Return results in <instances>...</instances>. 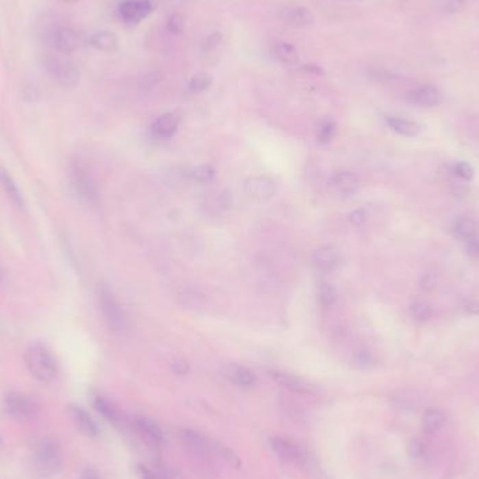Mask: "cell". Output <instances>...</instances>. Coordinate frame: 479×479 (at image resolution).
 I'll return each mask as SVG.
<instances>
[{"instance_id": "12", "label": "cell", "mask_w": 479, "mask_h": 479, "mask_svg": "<svg viewBox=\"0 0 479 479\" xmlns=\"http://www.w3.org/2000/svg\"><path fill=\"white\" fill-rule=\"evenodd\" d=\"M406 100L422 107H436L443 101V94L436 86H422L408 91Z\"/></svg>"}, {"instance_id": "25", "label": "cell", "mask_w": 479, "mask_h": 479, "mask_svg": "<svg viewBox=\"0 0 479 479\" xmlns=\"http://www.w3.org/2000/svg\"><path fill=\"white\" fill-rule=\"evenodd\" d=\"M444 421H445V417L441 410L429 408L422 418V429L425 433H429V434L436 433L443 428Z\"/></svg>"}, {"instance_id": "17", "label": "cell", "mask_w": 479, "mask_h": 479, "mask_svg": "<svg viewBox=\"0 0 479 479\" xmlns=\"http://www.w3.org/2000/svg\"><path fill=\"white\" fill-rule=\"evenodd\" d=\"M245 191L252 198L260 201L269 199L275 195V182L268 177H251L245 182Z\"/></svg>"}, {"instance_id": "30", "label": "cell", "mask_w": 479, "mask_h": 479, "mask_svg": "<svg viewBox=\"0 0 479 479\" xmlns=\"http://www.w3.org/2000/svg\"><path fill=\"white\" fill-rule=\"evenodd\" d=\"M212 449H213V453H216L220 458L229 463L232 467H234V468L240 467L238 456L232 449H229L228 445H223L220 443H212Z\"/></svg>"}, {"instance_id": "44", "label": "cell", "mask_w": 479, "mask_h": 479, "mask_svg": "<svg viewBox=\"0 0 479 479\" xmlns=\"http://www.w3.org/2000/svg\"><path fill=\"white\" fill-rule=\"evenodd\" d=\"M173 370H174L177 374H185V373L188 371V365H186L185 362H182V360L175 362V363L173 365Z\"/></svg>"}, {"instance_id": "4", "label": "cell", "mask_w": 479, "mask_h": 479, "mask_svg": "<svg viewBox=\"0 0 479 479\" xmlns=\"http://www.w3.org/2000/svg\"><path fill=\"white\" fill-rule=\"evenodd\" d=\"M44 69L53 82L65 88H72L79 84V68L69 59L62 58L60 53H47L42 60Z\"/></svg>"}, {"instance_id": "37", "label": "cell", "mask_w": 479, "mask_h": 479, "mask_svg": "<svg viewBox=\"0 0 479 479\" xmlns=\"http://www.w3.org/2000/svg\"><path fill=\"white\" fill-rule=\"evenodd\" d=\"M167 27H169V31L173 34H180L182 28H184V19L181 14L175 13L173 14L170 19H169V23H167Z\"/></svg>"}, {"instance_id": "26", "label": "cell", "mask_w": 479, "mask_h": 479, "mask_svg": "<svg viewBox=\"0 0 479 479\" xmlns=\"http://www.w3.org/2000/svg\"><path fill=\"white\" fill-rule=\"evenodd\" d=\"M453 233L457 240L469 243L475 240V233H476V225L475 221L469 217H463L456 221V225L453 228Z\"/></svg>"}, {"instance_id": "29", "label": "cell", "mask_w": 479, "mask_h": 479, "mask_svg": "<svg viewBox=\"0 0 479 479\" xmlns=\"http://www.w3.org/2000/svg\"><path fill=\"white\" fill-rule=\"evenodd\" d=\"M318 297H319V303H321L324 307H331L336 302L338 295L331 283L321 282L318 286Z\"/></svg>"}, {"instance_id": "24", "label": "cell", "mask_w": 479, "mask_h": 479, "mask_svg": "<svg viewBox=\"0 0 479 479\" xmlns=\"http://www.w3.org/2000/svg\"><path fill=\"white\" fill-rule=\"evenodd\" d=\"M90 45L103 52H114L118 48V38L110 31H100L91 36Z\"/></svg>"}, {"instance_id": "45", "label": "cell", "mask_w": 479, "mask_h": 479, "mask_svg": "<svg viewBox=\"0 0 479 479\" xmlns=\"http://www.w3.org/2000/svg\"><path fill=\"white\" fill-rule=\"evenodd\" d=\"M467 248H468V252L471 254V255H476V257H479V244L475 241V240H472V241H469V243H467Z\"/></svg>"}, {"instance_id": "35", "label": "cell", "mask_w": 479, "mask_h": 479, "mask_svg": "<svg viewBox=\"0 0 479 479\" xmlns=\"http://www.w3.org/2000/svg\"><path fill=\"white\" fill-rule=\"evenodd\" d=\"M453 173H454L458 178H461V180H464V181H471V180L474 178V175H475V170H474L472 166H471L469 163H467V162L456 163L454 167H453Z\"/></svg>"}, {"instance_id": "38", "label": "cell", "mask_w": 479, "mask_h": 479, "mask_svg": "<svg viewBox=\"0 0 479 479\" xmlns=\"http://www.w3.org/2000/svg\"><path fill=\"white\" fill-rule=\"evenodd\" d=\"M467 3H468V0H449V2H447L444 6V10L449 14H454V13L464 10Z\"/></svg>"}, {"instance_id": "23", "label": "cell", "mask_w": 479, "mask_h": 479, "mask_svg": "<svg viewBox=\"0 0 479 479\" xmlns=\"http://www.w3.org/2000/svg\"><path fill=\"white\" fill-rule=\"evenodd\" d=\"M0 185L5 189V193L8 194V197L13 201L14 205H17L19 208L24 206V201H23V195L20 193V189L17 186V184L14 182L13 177L9 174L8 170L0 167Z\"/></svg>"}, {"instance_id": "14", "label": "cell", "mask_w": 479, "mask_h": 479, "mask_svg": "<svg viewBox=\"0 0 479 479\" xmlns=\"http://www.w3.org/2000/svg\"><path fill=\"white\" fill-rule=\"evenodd\" d=\"M93 406L97 410L104 419H107L110 423H112L115 428H122L126 426V418H123L118 408L108 401L106 397L95 394L93 397Z\"/></svg>"}, {"instance_id": "36", "label": "cell", "mask_w": 479, "mask_h": 479, "mask_svg": "<svg viewBox=\"0 0 479 479\" xmlns=\"http://www.w3.org/2000/svg\"><path fill=\"white\" fill-rule=\"evenodd\" d=\"M214 206L217 209H230L232 204H233V199H232V195L230 193H228V191H220V193H217L214 195V201H213Z\"/></svg>"}, {"instance_id": "22", "label": "cell", "mask_w": 479, "mask_h": 479, "mask_svg": "<svg viewBox=\"0 0 479 479\" xmlns=\"http://www.w3.org/2000/svg\"><path fill=\"white\" fill-rule=\"evenodd\" d=\"M387 123L391 127V130L402 136L406 138H413L417 136L421 131H422V125L415 122V121H409L405 118H398V116H391L387 118Z\"/></svg>"}, {"instance_id": "32", "label": "cell", "mask_w": 479, "mask_h": 479, "mask_svg": "<svg viewBox=\"0 0 479 479\" xmlns=\"http://www.w3.org/2000/svg\"><path fill=\"white\" fill-rule=\"evenodd\" d=\"M412 315L415 319H417V321L425 323V321H428V319L432 318L433 310H432L430 304H428L425 302H417L412 306Z\"/></svg>"}, {"instance_id": "21", "label": "cell", "mask_w": 479, "mask_h": 479, "mask_svg": "<svg viewBox=\"0 0 479 479\" xmlns=\"http://www.w3.org/2000/svg\"><path fill=\"white\" fill-rule=\"evenodd\" d=\"M312 262L321 271H332L339 264V254L334 247H321L314 251Z\"/></svg>"}, {"instance_id": "46", "label": "cell", "mask_w": 479, "mask_h": 479, "mask_svg": "<svg viewBox=\"0 0 479 479\" xmlns=\"http://www.w3.org/2000/svg\"><path fill=\"white\" fill-rule=\"evenodd\" d=\"M66 2H72V3H75V2H79V0H66Z\"/></svg>"}, {"instance_id": "10", "label": "cell", "mask_w": 479, "mask_h": 479, "mask_svg": "<svg viewBox=\"0 0 479 479\" xmlns=\"http://www.w3.org/2000/svg\"><path fill=\"white\" fill-rule=\"evenodd\" d=\"M181 437H182V441L186 445V449L191 454L199 460H204V461L209 460L210 454L213 453L212 443H209L202 434H199L194 430L185 429L181 433Z\"/></svg>"}, {"instance_id": "27", "label": "cell", "mask_w": 479, "mask_h": 479, "mask_svg": "<svg viewBox=\"0 0 479 479\" xmlns=\"http://www.w3.org/2000/svg\"><path fill=\"white\" fill-rule=\"evenodd\" d=\"M275 55L282 63H287V65H296L299 62V53L291 44H279L275 49Z\"/></svg>"}, {"instance_id": "11", "label": "cell", "mask_w": 479, "mask_h": 479, "mask_svg": "<svg viewBox=\"0 0 479 479\" xmlns=\"http://www.w3.org/2000/svg\"><path fill=\"white\" fill-rule=\"evenodd\" d=\"M52 44L58 53L60 55H71L79 47V36L76 31L71 27H58L52 33Z\"/></svg>"}, {"instance_id": "20", "label": "cell", "mask_w": 479, "mask_h": 479, "mask_svg": "<svg viewBox=\"0 0 479 479\" xmlns=\"http://www.w3.org/2000/svg\"><path fill=\"white\" fill-rule=\"evenodd\" d=\"M332 185L339 194L349 197L356 193L359 186V180L352 171H338L332 175Z\"/></svg>"}, {"instance_id": "3", "label": "cell", "mask_w": 479, "mask_h": 479, "mask_svg": "<svg viewBox=\"0 0 479 479\" xmlns=\"http://www.w3.org/2000/svg\"><path fill=\"white\" fill-rule=\"evenodd\" d=\"M99 306L107 327L114 332H122L126 328L125 311L107 283H100L97 287Z\"/></svg>"}, {"instance_id": "6", "label": "cell", "mask_w": 479, "mask_h": 479, "mask_svg": "<svg viewBox=\"0 0 479 479\" xmlns=\"http://www.w3.org/2000/svg\"><path fill=\"white\" fill-rule=\"evenodd\" d=\"M126 428H130L143 443L150 447H160L164 443V433L154 421L142 417V415H131L126 418Z\"/></svg>"}, {"instance_id": "47", "label": "cell", "mask_w": 479, "mask_h": 479, "mask_svg": "<svg viewBox=\"0 0 479 479\" xmlns=\"http://www.w3.org/2000/svg\"><path fill=\"white\" fill-rule=\"evenodd\" d=\"M0 443H2V439H0Z\"/></svg>"}, {"instance_id": "33", "label": "cell", "mask_w": 479, "mask_h": 479, "mask_svg": "<svg viewBox=\"0 0 479 479\" xmlns=\"http://www.w3.org/2000/svg\"><path fill=\"white\" fill-rule=\"evenodd\" d=\"M191 175H193V178L199 181V182H209L214 178V169L209 164H202V166L195 167L193 170V173H191Z\"/></svg>"}, {"instance_id": "9", "label": "cell", "mask_w": 479, "mask_h": 479, "mask_svg": "<svg viewBox=\"0 0 479 479\" xmlns=\"http://www.w3.org/2000/svg\"><path fill=\"white\" fill-rule=\"evenodd\" d=\"M151 9L150 0H123L118 8V13L125 23L138 24L150 14Z\"/></svg>"}, {"instance_id": "40", "label": "cell", "mask_w": 479, "mask_h": 479, "mask_svg": "<svg viewBox=\"0 0 479 479\" xmlns=\"http://www.w3.org/2000/svg\"><path fill=\"white\" fill-rule=\"evenodd\" d=\"M349 220H350V223H354L355 226H360L362 223L366 220V214L362 209H358L349 214Z\"/></svg>"}, {"instance_id": "7", "label": "cell", "mask_w": 479, "mask_h": 479, "mask_svg": "<svg viewBox=\"0 0 479 479\" xmlns=\"http://www.w3.org/2000/svg\"><path fill=\"white\" fill-rule=\"evenodd\" d=\"M5 410L12 419L25 422L37 417L40 406L33 398L12 391L5 397Z\"/></svg>"}, {"instance_id": "31", "label": "cell", "mask_w": 479, "mask_h": 479, "mask_svg": "<svg viewBox=\"0 0 479 479\" xmlns=\"http://www.w3.org/2000/svg\"><path fill=\"white\" fill-rule=\"evenodd\" d=\"M212 76L208 73H198L189 82V91L191 93H201L212 86Z\"/></svg>"}, {"instance_id": "13", "label": "cell", "mask_w": 479, "mask_h": 479, "mask_svg": "<svg viewBox=\"0 0 479 479\" xmlns=\"http://www.w3.org/2000/svg\"><path fill=\"white\" fill-rule=\"evenodd\" d=\"M68 412L71 415V418H72V422L75 423L76 429L84 434L86 437H97L100 434V430H99V426L95 425V422L93 421V418L90 417V415L87 413L86 409H83L82 406L79 405H75V404H71L68 406Z\"/></svg>"}, {"instance_id": "16", "label": "cell", "mask_w": 479, "mask_h": 479, "mask_svg": "<svg viewBox=\"0 0 479 479\" xmlns=\"http://www.w3.org/2000/svg\"><path fill=\"white\" fill-rule=\"evenodd\" d=\"M279 16L282 21L287 25L304 28L314 23L312 13L306 8H297V6H287L280 9Z\"/></svg>"}, {"instance_id": "2", "label": "cell", "mask_w": 479, "mask_h": 479, "mask_svg": "<svg viewBox=\"0 0 479 479\" xmlns=\"http://www.w3.org/2000/svg\"><path fill=\"white\" fill-rule=\"evenodd\" d=\"M69 181L71 186L76 193V195L90 204L95 205L99 201V188L95 184V180L90 171V169L82 162V160L76 158L69 164Z\"/></svg>"}, {"instance_id": "41", "label": "cell", "mask_w": 479, "mask_h": 479, "mask_svg": "<svg viewBox=\"0 0 479 479\" xmlns=\"http://www.w3.org/2000/svg\"><path fill=\"white\" fill-rule=\"evenodd\" d=\"M79 479H101V476L99 475V472L93 469V468H84L80 475Z\"/></svg>"}, {"instance_id": "19", "label": "cell", "mask_w": 479, "mask_h": 479, "mask_svg": "<svg viewBox=\"0 0 479 479\" xmlns=\"http://www.w3.org/2000/svg\"><path fill=\"white\" fill-rule=\"evenodd\" d=\"M271 377L280 384L282 387L295 391V393H300V394H308L311 393V387L307 384V382L291 373L287 371H280V370H272L269 371Z\"/></svg>"}, {"instance_id": "42", "label": "cell", "mask_w": 479, "mask_h": 479, "mask_svg": "<svg viewBox=\"0 0 479 479\" xmlns=\"http://www.w3.org/2000/svg\"><path fill=\"white\" fill-rule=\"evenodd\" d=\"M355 362H356V365H358V366H360V367H366V366H370V363H371V358H370V355H369L367 352H360V354L356 356Z\"/></svg>"}, {"instance_id": "15", "label": "cell", "mask_w": 479, "mask_h": 479, "mask_svg": "<svg viewBox=\"0 0 479 479\" xmlns=\"http://www.w3.org/2000/svg\"><path fill=\"white\" fill-rule=\"evenodd\" d=\"M221 376L225 377L228 381H230L232 384L237 386V387H251L255 384V374L248 370L244 366L240 365H226L223 366L221 369Z\"/></svg>"}, {"instance_id": "18", "label": "cell", "mask_w": 479, "mask_h": 479, "mask_svg": "<svg viewBox=\"0 0 479 479\" xmlns=\"http://www.w3.org/2000/svg\"><path fill=\"white\" fill-rule=\"evenodd\" d=\"M180 125V116L177 114L169 112L158 116L151 125V134L158 139H167L175 134Z\"/></svg>"}, {"instance_id": "34", "label": "cell", "mask_w": 479, "mask_h": 479, "mask_svg": "<svg viewBox=\"0 0 479 479\" xmlns=\"http://www.w3.org/2000/svg\"><path fill=\"white\" fill-rule=\"evenodd\" d=\"M335 130H336V125L332 122V121H327L321 125V127H319V132H318V142L319 143H328L334 135H335Z\"/></svg>"}, {"instance_id": "28", "label": "cell", "mask_w": 479, "mask_h": 479, "mask_svg": "<svg viewBox=\"0 0 479 479\" xmlns=\"http://www.w3.org/2000/svg\"><path fill=\"white\" fill-rule=\"evenodd\" d=\"M409 457L413 463H425L428 458V445L421 439H413L408 447Z\"/></svg>"}, {"instance_id": "8", "label": "cell", "mask_w": 479, "mask_h": 479, "mask_svg": "<svg viewBox=\"0 0 479 479\" xmlns=\"http://www.w3.org/2000/svg\"><path fill=\"white\" fill-rule=\"evenodd\" d=\"M269 445L272 453L283 463L292 464V465H300L303 463V454L299 447L292 443L291 440L283 437H271Z\"/></svg>"}, {"instance_id": "5", "label": "cell", "mask_w": 479, "mask_h": 479, "mask_svg": "<svg viewBox=\"0 0 479 479\" xmlns=\"http://www.w3.org/2000/svg\"><path fill=\"white\" fill-rule=\"evenodd\" d=\"M37 469L42 475H55L62 465V452L59 443L52 437H45L38 441L34 453Z\"/></svg>"}, {"instance_id": "39", "label": "cell", "mask_w": 479, "mask_h": 479, "mask_svg": "<svg viewBox=\"0 0 479 479\" xmlns=\"http://www.w3.org/2000/svg\"><path fill=\"white\" fill-rule=\"evenodd\" d=\"M220 41H221V34H220V33H213V34L205 41L204 51H205V52H210V51L216 49L217 45L220 44Z\"/></svg>"}, {"instance_id": "1", "label": "cell", "mask_w": 479, "mask_h": 479, "mask_svg": "<svg viewBox=\"0 0 479 479\" xmlns=\"http://www.w3.org/2000/svg\"><path fill=\"white\" fill-rule=\"evenodd\" d=\"M24 363L28 373L41 382H51L58 376V363L49 349L41 343L27 347Z\"/></svg>"}, {"instance_id": "43", "label": "cell", "mask_w": 479, "mask_h": 479, "mask_svg": "<svg viewBox=\"0 0 479 479\" xmlns=\"http://www.w3.org/2000/svg\"><path fill=\"white\" fill-rule=\"evenodd\" d=\"M139 479H163V478H160L157 474H154L149 468L140 467L139 468Z\"/></svg>"}]
</instances>
